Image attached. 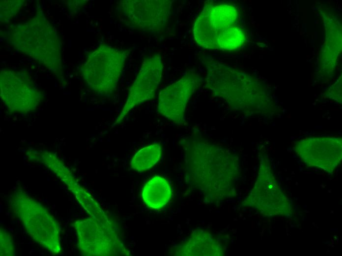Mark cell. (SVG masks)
<instances>
[{
  "label": "cell",
  "mask_w": 342,
  "mask_h": 256,
  "mask_svg": "<svg viewBox=\"0 0 342 256\" xmlns=\"http://www.w3.org/2000/svg\"><path fill=\"white\" fill-rule=\"evenodd\" d=\"M187 176L197 188L211 195L223 196L236 180L239 166L236 157L206 139L186 140Z\"/></svg>",
  "instance_id": "6da1fadb"
},
{
  "label": "cell",
  "mask_w": 342,
  "mask_h": 256,
  "mask_svg": "<svg viewBox=\"0 0 342 256\" xmlns=\"http://www.w3.org/2000/svg\"><path fill=\"white\" fill-rule=\"evenodd\" d=\"M203 62L207 70V87L231 108L254 114L263 113L270 107L269 93L260 81L213 58H207Z\"/></svg>",
  "instance_id": "7a4b0ae2"
},
{
  "label": "cell",
  "mask_w": 342,
  "mask_h": 256,
  "mask_svg": "<svg viewBox=\"0 0 342 256\" xmlns=\"http://www.w3.org/2000/svg\"><path fill=\"white\" fill-rule=\"evenodd\" d=\"M238 9L233 4L206 1L194 24L196 42L209 50L232 51L241 48L246 36L238 24Z\"/></svg>",
  "instance_id": "3957f363"
},
{
  "label": "cell",
  "mask_w": 342,
  "mask_h": 256,
  "mask_svg": "<svg viewBox=\"0 0 342 256\" xmlns=\"http://www.w3.org/2000/svg\"><path fill=\"white\" fill-rule=\"evenodd\" d=\"M59 37L53 25L39 13L12 27L8 37L19 51L56 72L60 71L61 65Z\"/></svg>",
  "instance_id": "277c9868"
},
{
  "label": "cell",
  "mask_w": 342,
  "mask_h": 256,
  "mask_svg": "<svg viewBox=\"0 0 342 256\" xmlns=\"http://www.w3.org/2000/svg\"><path fill=\"white\" fill-rule=\"evenodd\" d=\"M126 58L122 49L101 45L88 55L81 66V75L94 93L110 95L116 89Z\"/></svg>",
  "instance_id": "5b68a950"
},
{
  "label": "cell",
  "mask_w": 342,
  "mask_h": 256,
  "mask_svg": "<svg viewBox=\"0 0 342 256\" xmlns=\"http://www.w3.org/2000/svg\"><path fill=\"white\" fill-rule=\"evenodd\" d=\"M12 200L14 212L28 234L51 253H59L61 251L59 229L46 208L22 192H16Z\"/></svg>",
  "instance_id": "8992f818"
},
{
  "label": "cell",
  "mask_w": 342,
  "mask_h": 256,
  "mask_svg": "<svg viewBox=\"0 0 342 256\" xmlns=\"http://www.w3.org/2000/svg\"><path fill=\"white\" fill-rule=\"evenodd\" d=\"M0 80L1 98L9 111L27 113L40 103L41 93L26 71L3 69Z\"/></svg>",
  "instance_id": "52a82bcc"
},
{
  "label": "cell",
  "mask_w": 342,
  "mask_h": 256,
  "mask_svg": "<svg viewBox=\"0 0 342 256\" xmlns=\"http://www.w3.org/2000/svg\"><path fill=\"white\" fill-rule=\"evenodd\" d=\"M202 81L194 71H189L163 89L159 95L158 113L175 124H184L188 102Z\"/></svg>",
  "instance_id": "ba28073f"
},
{
  "label": "cell",
  "mask_w": 342,
  "mask_h": 256,
  "mask_svg": "<svg viewBox=\"0 0 342 256\" xmlns=\"http://www.w3.org/2000/svg\"><path fill=\"white\" fill-rule=\"evenodd\" d=\"M163 72V64L160 55L149 56L144 59L130 88L124 105L114 123V126L122 122L136 106L154 97L161 81Z\"/></svg>",
  "instance_id": "9c48e42d"
},
{
  "label": "cell",
  "mask_w": 342,
  "mask_h": 256,
  "mask_svg": "<svg viewBox=\"0 0 342 256\" xmlns=\"http://www.w3.org/2000/svg\"><path fill=\"white\" fill-rule=\"evenodd\" d=\"M120 7L125 19L144 32L163 31L170 19L171 1L167 0H122Z\"/></svg>",
  "instance_id": "30bf717a"
},
{
  "label": "cell",
  "mask_w": 342,
  "mask_h": 256,
  "mask_svg": "<svg viewBox=\"0 0 342 256\" xmlns=\"http://www.w3.org/2000/svg\"><path fill=\"white\" fill-rule=\"evenodd\" d=\"M294 150L308 165L332 171L342 160V140L339 137L316 136L297 141Z\"/></svg>",
  "instance_id": "8fae6325"
},
{
  "label": "cell",
  "mask_w": 342,
  "mask_h": 256,
  "mask_svg": "<svg viewBox=\"0 0 342 256\" xmlns=\"http://www.w3.org/2000/svg\"><path fill=\"white\" fill-rule=\"evenodd\" d=\"M106 217L87 219L76 223L79 247L87 255H109L115 242L109 230Z\"/></svg>",
  "instance_id": "7c38bea8"
},
{
  "label": "cell",
  "mask_w": 342,
  "mask_h": 256,
  "mask_svg": "<svg viewBox=\"0 0 342 256\" xmlns=\"http://www.w3.org/2000/svg\"><path fill=\"white\" fill-rule=\"evenodd\" d=\"M171 187L168 181L159 175L151 178L144 185L142 196L145 204L152 209L165 206L172 195Z\"/></svg>",
  "instance_id": "4fadbf2b"
},
{
  "label": "cell",
  "mask_w": 342,
  "mask_h": 256,
  "mask_svg": "<svg viewBox=\"0 0 342 256\" xmlns=\"http://www.w3.org/2000/svg\"><path fill=\"white\" fill-rule=\"evenodd\" d=\"M192 234L184 246L188 251L184 256H218L220 255L221 247L209 233L200 230Z\"/></svg>",
  "instance_id": "5bb4252c"
},
{
  "label": "cell",
  "mask_w": 342,
  "mask_h": 256,
  "mask_svg": "<svg viewBox=\"0 0 342 256\" xmlns=\"http://www.w3.org/2000/svg\"><path fill=\"white\" fill-rule=\"evenodd\" d=\"M162 154L161 146L154 143L139 150L130 162L132 169L138 172L146 171L153 167L160 160Z\"/></svg>",
  "instance_id": "9a60e30c"
},
{
  "label": "cell",
  "mask_w": 342,
  "mask_h": 256,
  "mask_svg": "<svg viewBox=\"0 0 342 256\" xmlns=\"http://www.w3.org/2000/svg\"><path fill=\"white\" fill-rule=\"evenodd\" d=\"M38 160L51 169L72 190L78 186L70 171L54 154L44 151L38 153Z\"/></svg>",
  "instance_id": "2e32d148"
},
{
  "label": "cell",
  "mask_w": 342,
  "mask_h": 256,
  "mask_svg": "<svg viewBox=\"0 0 342 256\" xmlns=\"http://www.w3.org/2000/svg\"><path fill=\"white\" fill-rule=\"evenodd\" d=\"M1 2L0 4V18L2 21H6L16 14L23 5V2L20 0H9Z\"/></svg>",
  "instance_id": "e0dca14e"
},
{
  "label": "cell",
  "mask_w": 342,
  "mask_h": 256,
  "mask_svg": "<svg viewBox=\"0 0 342 256\" xmlns=\"http://www.w3.org/2000/svg\"><path fill=\"white\" fill-rule=\"evenodd\" d=\"M327 96L341 103L342 102V78L329 88Z\"/></svg>",
  "instance_id": "ac0fdd59"
}]
</instances>
